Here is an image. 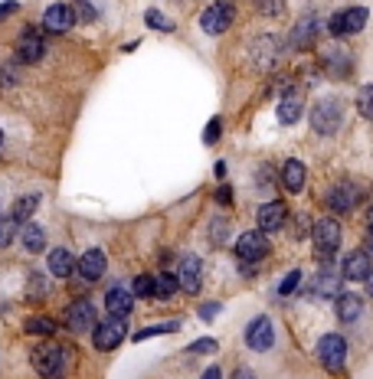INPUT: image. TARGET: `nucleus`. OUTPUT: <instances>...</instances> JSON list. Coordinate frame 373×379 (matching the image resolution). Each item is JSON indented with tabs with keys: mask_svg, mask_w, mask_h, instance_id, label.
Masks as SVG:
<instances>
[{
	"mask_svg": "<svg viewBox=\"0 0 373 379\" xmlns=\"http://www.w3.org/2000/svg\"><path fill=\"white\" fill-rule=\"evenodd\" d=\"M367 252H373V226H370V233H367Z\"/></svg>",
	"mask_w": 373,
	"mask_h": 379,
	"instance_id": "nucleus-45",
	"label": "nucleus"
},
{
	"mask_svg": "<svg viewBox=\"0 0 373 379\" xmlns=\"http://www.w3.org/2000/svg\"><path fill=\"white\" fill-rule=\"evenodd\" d=\"M324 33V24L318 20V14H304L295 26H292V46L295 49H311L318 43V36Z\"/></svg>",
	"mask_w": 373,
	"mask_h": 379,
	"instance_id": "nucleus-9",
	"label": "nucleus"
},
{
	"mask_svg": "<svg viewBox=\"0 0 373 379\" xmlns=\"http://www.w3.org/2000/svg\"><path fill=\"white\" fill-rule=\"evenodd\" d=\"M298 285H302V271H288V275H285V278H282V285H279V294H282V298H288V294H295V288Z\"/></svg>",
	"mask_w": 373,
	"mask_h": 379,
	"instance_id": "nucleus-33",
	"label": "nucleus"
},
{
	"mask_svg": "<svg viewBox=\"0 0 373 379\" xmlns=\"http://www.w3.org/2000/svg\"><path fill=\"white\" fill-rule=\"evenodd\" d=\"M282 7H285V0H256V10H259V14H265V16L279 14Z\"/></svg>",
	"mask_w": 373,
	"mask_h": 379,
	"instance_id": "nucleus-36",
	"label": "nucleus"
},
{
	"mask_svg": "<svg viewBox=\"0 0 373 379\" xmlns=\"http://www.w3.org/2000/svg\"><path fill=\"white\" fill-rule=\"evenodd\" d=\"M177 278H174V271H161V275H154V298H161V301H167V298H174L177 294Z\"/></svg>",
	"mask_w": 373,
	"mask_h": 379,
	"instance_id": "nucleus-25",
	"label": "nucleus"
},
{
	"mask_svg": "<svg viewBox=\"0 0 373 379\" xmlns=\"http://www.w3.org/2000/svg\"><path fill=\"white\" fill-rule=\"evenodd\" d=\"M272 343H275V327L269 318H256L246 327V347L249 350L265 353V350H272Z\"/></svg>",
	"mask_w": 373,
	"mask_h": 379,
	"instance_id": "nucleus-12",
	"label": "nucleus"
},
{
	"mask_svg": "<svg viewBox=\"0 0 373 379\" xmlns=\"http://www.w3.org/2000/svg\"><path fill=\"white\" fill-rule=\"evenodd\" d=\"M105 308H109L111 318L128 320L134 310V291H128V288H111V291L105 294Z\"/></svg>",
	"mask_w": 373,
	"mask_h": 379,
	"instance_id": "nucleus-17",
	"label": "nucleus"
},
{
	"mask_svg": "<svg viewBox=\"0 0 373 379\" xmlns=\"http://www.w3.org/2000/svg\"><path fill=\"white\" fill-rule=\"evenodd\" d=\"M24 330L26 333H36V337H49V333L56 330V320L46 318V314H36V318H30L24 324Z\"/></svg>",
	"mask_w": 373,
	"mask_h": 379,
	"instance_id": "nucleus-26",
	"label": "nucleus"
},
{
	"mask_svg": "<svg viewBox=\"0 0 373 379\" xmlns=\"http://www.w3.org/2000/svg\"><path fill=\"white\" fill-rule=\"evenodd\" d=\"M373 271V262H370V252L367 248H354L341 265V278L344 281H367V275Z\"/></svg>",
	"mask_w": 373,
	"mask_h": 379,
	"instance_id": "nucleus-13",
	"label": "nucleus"
},
{
	"mask_svg": "<svg viewBox=\"0 0 373 379\" xmlns=\"http://www.w3.org/2000/svg\"><path fill=\"white\" fill-rule=\"evenodd\" d=\"M20 233V223L14 216H0V248H7Z\"/></svg>",
	"mask_w": 373,
	"mask_h": 379,
	"instance_id": "nucleus-28",
	"label": "nucleus"
},
{
	"mask_svg": "<svg viewBox=\"0 0 373 379\" xmlns=\"http://www.w3.org/2000/svg\"><path fill=\"white\" fill-rule=\"evenodd\" d=\"M62 320H66V327H69L72 333H86V330H95L99 314H95V308L86 301V298H82V301H72L69 308H66Z\"/></svg>",
	"mask_w": 373,
	"mask_h": 379,
	"instance_id": "nucleus-8",
	"label": "nucleus"
},
{
	"mask_svg": "<svg viewBox=\"0 0 373 379\" xmlns=\"http://www.w3.org/2000/svg\"><path fill=\"white\" fill-rule=\"evenodd\" d=\"M314 294H318V298H331V294H341V291H337V278H331V275H324V271H321L318 281H314Z\"/></svg>",
	"mask_w": 373,
	"mask_h": 379,
	"instance_id": "nucleus-30",
	"label": "nucleus"
},
{
	"mask_svg": "<svg viewBox=\"0 0 373 379\" xmlns=\"http://www.w3.org/2000/svg\"><path fill=\"white\" fill-rule=\"evenodd\" d=\"M302 118V95L298 92H288L279 105V121L282 124H295Z\"/></svg>",
	"mask_w": 373,
	"mask_h": 379,
	"instance_id": "nucleus-23",
	"label": "nucleus"
},
{
	"mask_svg": "<svg viewBox=\"0 0 373 379\" xmlns=\"http://www.w3.org/2000/svg\"><path fill=\"white\" fill-rule=\"evenodd\" d=\"M72 24H76V14H72L69 4H49L46 14H43V26L49 33H66L72 30Z\"/></svg>",
	"mask_w": 373,
	"mask_h": 379,
	"instance_id": "nucleus-16",
	"label": "nucleus"
},
{
	"mask_svg": "<svg viewBox=\"0 0 373 379\" xmlns=\"http://www.w3.org/2000/svg\"><path fill=\"white\" fill-rule=\"evenodd\" d=\"M324 203L334 209V213H350V209L360 203V190L354 183H334L331 190H327Z\"/></svg>",
	"mask_w": 373,
	"mask_h": 379,
	"instance_id": "nucleus-15",
	"label": "nucleus"
},
{
	"mask_svg": "<svg viewBox=\"0 0 373 379\" xmlns=\"http://www.w3.org/2000/svg\"><path fill=\"white\" fill-rule=\"evenodd\" d=\"M16 59L20 62H39L43 59V39L36 30H26L24 39L16 43Z\"/></svg>",
	"mask_w": 373,
	"mask_h": 379,
	"instance_id": "nucleus-21",
	"label": "nucleus"
},
{
	"mask_svg": "<svg viewBox=\"0 0 373 379\" xmlns=\"http://www.w3.org/2000/svg\"><path fill=\"white\" fill-rule=\"evenodd\" d=\"M311 242H314V256L327 262L337 252V246H341V226H337V219L321 216L318 223L311 226Z\"/></svg>",
	"mask_w": 373,
	"mask_h": 379,
	"instance_id": "nucleus-2",
	"label": "nucleus"
},
{
	"mask_svg": "<svg viewBox=\"0 0 373 379\" xmlns=\"http://www.w3.org/2000/svg\"><path fill=\"white\" fill-rule=\"evenodd\" d=\"M304 180H308V171H304L302 161H285V167H282V183H285L288 193H302L304 190Z\"/></svg>",
	"mask_w": 373,
	"mask_h": 379,
	"instance_id": "nucleus-20",
	"label": "nucleus"
},
{
	"mask_svg": "<svg viewBox=\"0 0 373 379\" xmlns=\"http://www.w3.org/2000/svg\"><path fill=\"white\" fill-rule=\"evenodd\" d=\"M256 219H259V229H262L265 236H269V233H279L282 226H285V219H288V206L282 200L262 203V206H259V213H256Z\"/></svg>",
	"mask_w": 373,
	"mask_h": 379,
	"instance_id": "nucleus-14",
	"label": "nucleus"
},
{
	"mask_svg": "<svg viewBox=\"0 0 373 379\" xmlns=\"http://www.w3.org/2000/svg\"><path fill=\"white\" fill-rule=\"evenodd\" d=\"M233 20H236V7H233V4H229V0H217V4H210V7L203 10L200 26H203V33L219 36V33H226L229 26H233Z\"/></svg>",
	"mask_w": 373,
	"mask_h": 379,
	"instance_id": "nucleus-4",
	"label": "nucleus"
},
{
	"mask_svg": "<svg viewBox=\"0 0 373 379\" xmlns=\"http://www.w3.org/2000/svg\"><path fill=\"white\" fill-rule=\"evenodd\" d=\"M144 24L154 26V30H164V33H171V30H174L171 20H164V16L157 14V10H148V14H144Z\"/></svg>",
	"mask_w": 373,
	"mask_h": 379,
	"instance_id": "nucleus-35",
	"label": "nucleus"
},
{
	"mask_svg": "<svg viewBox=\"0 0 373 379\" xmlns=\"http://www.w3.org/2000/svg\"><path fill=\"white\" fill-rule=\"evenodd\" d=\"M190 350H194V353H213V350H217V340H213V337H203V340H197Z\"/></svg>",
	"mask_w": 373,
	"mask_h": 379,
	"instance_id": "nucleus-39",
	"label": "nucleus"
},
{
	"mask_svg": "<svg viewBox=\"0 0 373 379\" xmlns=\"http://www.w3.org/2000/svg\"><path fill=\"white\" fill-rule=\"evenodd\" d=\"M128 337V324L118 318H109V320H99L92 330V343L95 350H101V353H109V350L121 347V340Z\"/></svg>",
	"mask_w": 373,
	"mask_h": 379,
	"instance_id": "nucleus-6",
	"label": "nucleus"
},
{
	"mask_svg": "<svg viewBox=\"0 0 373 379\" xmlns=\"http://www.w3.org/2000/svg\"><path fill=\"white\" fill-rule=\"evenodd\" d=\"M16 7H20L16 0H4V4H0V20H4V16H10V14H16Z\"/></svg>",
	"mask_w": 373,
	"mask_h": 379,
	"instance_id": "nucleus-40",
	"label": "nucleus"
},
{
	"mask_svg": "<svg viewBox=\"0 0 373 379\" xmlns=\"http://www.w3.org/2000/svg\"><path fill=\"white\" fill-rule=\"evenodd\" d=\"M219 131H223V121H219V118H213V121L207 124V131H203V141H207V144H217Z\"/></svg>",
	"mask_w": 373,
	"mask_h": 379,
	"instance_id": "nucleus-38",
	"label": "nucleus"
},
{
	"mask_svg": "<svg viewBox=\"0 0 373 379\" xmlns=\"http://www.w3.org/2000/svg\"><path fill=\"white\" fill-rule=\"evenodd\" d=\"M217 314H219V304H203V308H200V318H203V320L217 318Z\"/></svg>",
	"mask_w": 373,
	"mask_h": 379,
	"instance_id": "nucleus-41",
	"label": "nucleus"
},
{
	"mask_svg": "<svg viewBox=\"0 0 373 379\" xmlns=\"http://www.w3.org/2000/svg\"><path fill=\"white\" fill-rule=\"evenodd\" d=\"M364 26H367V7H347L344 14H334L327 20V30H331L334 39L354 36V33H360Z\"/></svg>",
	"mask_w": 373,
	"mask_h": 379,
	"instance_id": "nucleus-7",
	"label": "nucleus"
},
{
	"mask_svg": "<svg viewBox=\"0 0 373 379\" xmlns=\"http://www.w3.org/2000/svg\"><path fill=\"white\" fill-rule=\"evenodd\" d=\"M24 248H26V252H33V256L46 248V233H43V226H36V223L24 226Z\"/></svg>",
	"mask_w": 373,
	"mask_h": 379,
	"instance_id": "nucleus-24",
	"label": "nucleus"
},
{
	"mask_svg": "<svg viewBox=\"0 0 373 379\" xmlns=\"http://www.w3.org/2000/svg\"><path fill=\"white\" fill-rule=\"evenodd\" d=\"M200 379H223V370H219V366H210V370L203 373Z\"/></svg>",
	"mask_w": 373,
	"mask_h": 379,
	"instance_id": "nucleus-43",
	"label": "nucleus"
},
{
	"mask_svg": "<svg viewBox=\"0 0 373 379\" xmlns=\"http://www.w3.org/2000/svg\"><path fill=\"white\" fill-rule=\"evenodd\" d=\"M217 200L223 203V206H229V203H233V193H229V186H219V190H217Z\"/></svg>",
	"mask_w": 373,
	"mask_h": 379,
	"instance_id": "nucleus-42",
	"label": "nucleus"
},
{
	"mask_svg": "<svg viewBox=\"0 0 373 379\" xmlns=\"http://www.w3.org/2000/svg\"><path fill=\"white\" fill-rule=\"evenodd\" d=\"M236 256H239V262H246V265H252V262L269 256V239H265L262 229H259V233H242L239 239H236Z\"/></svg>",
	"mask_w": 373,
	"mask_h": 379,
	"instance_id": "nucleus-10",
	"label": "nucleus"
},
{
	"mask_svg": "<svg viewBox=\"0 0 373 379\" xmlns=\"http://www.w3.org/2000/svg\"><path fill=\"white\" fill-rule=\"evenodd\" d=\"M0 144H4V131H0Z\"/></svg>",
	"mask_w": 373,
	"mask_h": 379,
	"instance_id": "nucleus-47",
	"label": "nucleus"
},
{
	"mask_svg": "<svg viewBox=\"0 0 373 379\" xmlns=\"http://www.w3.org/2000/svg\"><path fill=\"white\" fill-rule=\"evenodd\" d=\"M318 360L324 370L331 373H341L344 370V360H347V340L341 333H324L318 343Z\"/></svg>",
	"mask_w": 373,
	"mask_h": 379,
	"instance_id": "nucleus-5",
	"label": "nucleus"
},
{
	"mask_svg": "<svg viewBox=\"0 0 373 379\" xmlns=\"http://www.w3.org/2000/svg\"><path fill=\"white\" fill-rule=\"evenodd\" d=\"M69 366V353L66 347L56 340H43L39 347H33V370L39 373L43 379H59Z\"/></svg>",
	"mask_w": 373,
	"mask_h": 379,
	"instance_id": "nucleus-1",
	"label": "nucleus"
},
{
	"mask_svg": "<svg viewBox=\"0 0 373 379\" xmlns=\"http://www.w3.org/2000/svg\"><path fill=\"white\" fill-rule=\"evenodd\" d=\"M367 294H370V298H373V271H370V275H367Z\"/></svg>",
	"mask_w": 373,
	"mask_h": 379,
	"instance_id": "nucleus-46",
	"label": "nucleus"
},
{
	"mask_svg": "<svg viewBox=\"0 0 373 379\" xmlns=\"http://www.w3.org/2000/svg\"><path fill=\"white\" fill-rule=\"evenodd\" d=\"M39 206V196L36 193H30V196H20V200L14 203V213L10 216L16 219V223H24V219H30L33 216V209Z\"/></svg>",
	"mask_w": 373,
	"mask_h": 379,
	"instance_id": "nucleus-27",
	"label": "nucleus"
},
{
	"mask_svg": "<svg viewBox=\"0 0 373 379\" xmlns=\"http://www.w3.org/2000/svg\"><path fill=\"white\" fill-rule=\"evenodd\" d=\"M131 291H134V298H154V275H138Z\"/></svg>",
	"mask_w": 373,
	"mask_h": 379,
	"instance_id": "nucleus-31",
	"label": "nucleus"
},
{
	"mask_svg": "<svg viewBox=\"0 0 373 379\" xmlns=\"http://www.w3.org/2000/svg\"><path fill=\"white\" fill-rule=\"evenodd\" d=\"M174 278H177L180 291L197 294V291H200V278H203L200 258H197V256H180L177 268H174Z\"/></svg>",
	"mask_w": 373,
	"mask_h": 379,
	"instance_id": "nucleus-11",
	"label": "nucleus"
},
{
	"mask_svg": "<svg viewBox=\"0 0 373 379\" xmlns=\"http://www.w3.org/2000/svg\"><path fill=\"white\" fill-rule=\"evenodd\" d=\"M334 310H337V320H341V324H350V320L360 318L364 301H360V294H354V291H341V294H337Z\"/></svg>",
	"mask_w": 373,
	"mask_h": 379,
	"instance_id": "nucleus-19",
	"label": "nucleus"
},
{
	"mask_svg": "<svg viewBox=\"0 0 373 379\" xmlns=\"http://www.w3.org/2000/svg\"><path fill=\"white\" fill-rule=\"evenodd\" d=\"M233 379H256V373L242 366V370H236V373H233Z\"/></svg>",
	"mask_w": 373,
	"mask_h": 379,
	"instance_id": "nucleus-44",
	"label": "nucleus"
},
{
	"mask_svg": "<svg viewBox=\"0 0 373 379\" xmlns=\"http://www.w3.org/2000/svg\"><path fill=\"white\" fill-rule=\"evenodd\" d=\"M105 268H109V258H105V252H101V248H89L86 256L79 258V265H76V271L86 281H99L101 275H105Z\"/></svg>",
	"mask_w": 373,
	"mask_h": 379,
	"instance_id": "nucleus-18",
	"label": "nucleus"
},
{
	"mask_svg": "<svg viewBox=\"0 0 373 379\" xmlns=\"http://www.w3.org/2000/svg\"><path fill=\"white\" fill-rule=\"evenodd\" d=\"M46 268L56 278H69L72 268H76V258H72V252H66V248H53L46 258Z\"/></svg>",
	"mask_w": 373,
	"mask_h": 379,
	"instance_id": "nucleus-22",
	"label": "nucleus"
},
{
	"mask_svg": "<svg viewBox=\"0 0 373 379\" xmlns=\"http://www.w3.org/2000/svg\"><path fill=\"white\" fill-rule=\"evenodd\" d=\"M344 105L337 98H318L314 101V108H311V128L318 134H334L341 128V118H344Z\"/></svg>",
	"mask_w": 373,
	"mask_h": 379,
	"instance_id": "nucleus-3",
	"label": "nucleus"
},
{
	"mask_svg": "<svg viewBox=\"0 0 373 379\" xmlns=\"http://www.w3.org/2000/svg\"><path fill=\"white\" fill-rule=\"evenodd\" d=\"M324 66H327V69H334L337 76H344V72L350 69V59H347V53H344V49H331V53H327V59H324Z\"/></svg>",
	"mask_w": 373,
	"mask_h": 379,
	"instance_id": "nucleus-29",
	"label": "nucleus"
},
{
	"mask_svg": "<svg viewBox=\"0 0 373 379\" xmlns=\"http://www.w3.org/2000/svg\"><path fill=\"white\" fill-rule=\"evenodd\" d=\"M177 320L174 324H157V327H144V330H138L134 333V340H148V337H157V333H171V330H177Z\"/></svg>",
	"mask_w": 373,
	"mask_h": 379,
	"instance_id": "nucleus-34",
	"label": "nucleus"
},
{
	"mask_svg": "<svg viewBox=\"0 0 373 379\" xmlns=\"http://www.w3.org/2000/svg\"><path fill=\"white\" fill-rule=\"evenodd\" d=\"M357 111L364 118H370L373 121V86H364L360 89V95H357Z\"/></svg>",
	"mask_w": 373,
	"mask_h": 379,
	"instance_id": "nucleus-32",
	"label": "nucleus"
},
{
	"mask_svg": "<svg viewBox=\"0 0 373 379\" xmlns=\"http://www.w3.org/2000/svg\"><path fill=\"white\" fill-rule=\"evenodd\" d=\"M72 14H76L79 20H86V24H92V20H95V10H92L89 0H76V10H72Z\"/></svg>",
	"mask_w": 373,
	"mask_h": 379,
	"instance_id": "nucleus-37",
	"label": "nucleus"
}]
</instances>
